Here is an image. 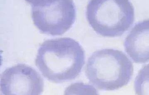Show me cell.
I'll return each instance as SVG.
<instances>
[{
  "instance_id": "obj_1",
  "label": "cell",
  "mask_w": 149,
  "mask_h": 95,
  "mask_svg": "<svg viewBox=\"0 0 149 95\" xmlns=\"http://www.w3.org/2000/svg\"><path fill=\"white\" fill-rule=\"evenodd\" d=\"M85 61V52L80 44L63 37L44 42L38 50L36 64L48 80L62 83L76 78Z\"/></svg>"
},
{
  "instance_id": "obj_4",
  "label": "cell",
  "mask_w": 149,
  "mask_h": 95,
  "mask_svg": "<svg viewBox=\"0 0 149 95\" xmlns=\"http://www.w3.org/2000/svg\"><path fill=\"white\" fill-rule=\"evenodd\" d=\"M32 18L43 34L61 35L74 23L76 8L73 0H53L41 6H32Z\"/></svg>"
},
{
  "instance_id": "obj_3",
  "label": "cell",
  "mask_w": 149,
  "mask_h": 95,
  "mask_svg": "<svg viewBox=\"0 0 149 95\" xmlns=\"http://www.w3.org/2000/svg\"><path fill=\"white\" fill-rule=\"evenodd\" d=\"M86 17L98 35L107 37L120 36L134 21V9L130 0H90Z\"/></svg>"
},
{
  "instance_id": "obj_7",
  "label": "cell",
  "mask_w": 149,
  "mask_h": 95,
  "mask_svg": "<svg viewBox=\"0 0 149 95\" xmlns=\"http://www.w3.org/2000/svg\"><path fill=\"white\" fill-rule=\"evenodd\" d=\"M134 88L137 95H149V64L139 71L135 79Z\"/></svg>"
},
{
  "instance_id": "obj_6",
  "label": "cell",
  "mask_w": 149,
  "mask_h": 95,
  "mask_svg": "<svg viewBox=\"0 0 149 95\" xmlns=\"http://www.w3.org/2000/svg\"><path fill=\"white\" fill-rule=\"evenodd\" d=\"M124 47L135 62L144 63L149 61V19L134 26L125 38Z\"/></svg>"
},
{
  "instance_id": "obj_2",
  "label": "cell",
  "mask_w": 149,
  "mask_h": 95,
  "mask_svg": "<svg viewBox=\"0 0 149 95\" xmlns=\"http://www.w3.org/2000/svg\"><path fill=\"white\" fill-rule=\"evenodd\" d=\"M90 83L102 90L113 91L127 85L133 73V65L123 51L104 49L94 52L86 65Z\"/></svg>"
},
{
  "instance_id": "obj_5",
  "label": "cell",
  "mask_w": 149,
  "mask_h": 95,
  "mask_svg": "<svg viewBox=\"0 0 149 95\" xmlns=\"http://www.w3.org/2000/svg\"><path fill=\"white\" fill-rule=\"evenodd\" d=\"M44 82L35 69L23 64L8 68L1 77V90L5 95H38L43 91Z\"/></svg>"
},
{
  "instance_id": "obj_8",
  "label": "cell",
  "mask_w": 149,
  "mask_h": 95,
  "mask_svg": "<svg viewBox=\"0 0 149 95\" xmlns=\"http://www.w3.org/2000/svg\"><path fill=\"white\" fill-rule=\"evenodd\" d=\"M26 1L32 5V6H41L47 3L52 1L53 0H25Z\"/></svg>"
}]
</instances>
